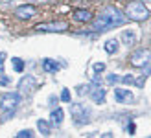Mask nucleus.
Listing matches in <instances>:
<instances>
[{"label": "nucleus", "mask_w": 151, "mask_h": 138, "mask_svg": "<svg viewBox=\"0 0 151 138\" xmlns=\"http://www.w3.org/2000/svg\"><path fill=\"white\" fill-rule=\"evenodd\" d=\"M122 22H124V15L120 13L116 7L109 6V7H105V11L96 19V22H94V29H98V32H103V29L120 26Z\"/></svg>", "instance_id": "f257e3e1"}, {"label": "nucleus", "mask_w": 151, "mask_h": 138, "mask_svg": "<svg viewBox=\"0 0 151 138\" xmlns=\"http://www.w3.org/2000/svg\"><path fill=\"white\" fill-rule=\"evenodd\" d=\"M125 13L131 20H146L149 17V9L142 2H129L125 7Z\"/></svg>", "instance_id": "f03ea898"}, {"label": "nucleus", "mask_w": 151, "mask_h": 138, "mask_svg": "<svg viewBox=\"0 0 151 138\" xmlns=\"http://www.w3.org/2000/svg\"><path fill=\"white\" fill-rule=\"evenodd\" d=\"M20 103V94L19 92H7L0 99V109L2 111H15V107Z\"/></svg>", "instance_id": "7ed1b4c3"}, {"label": "nucleus", "mask_w": 151, "mask_h": 138, "mask_svg": "<svg viewBox=\"0 0 151 138\" xmlns=\"http://www.w3.org/2000/svg\"><path fill=\"white\" fill-rule=\"evenodd\" d=\"M70 112H72V116H74V120H76V124L83 125V124H87V121H88L90 111L87 109L85 105H72V107H70Z\"/></svg>", "instance_id": "20e7f679"}, {"label": "nucleus", "mask_w": 151, "mask_h": 138, "mask_svg": "<svg viewBox=\"0 0 151 138\" xmlns=\"http://www.w3.org/2000/svg\"><path fill=\"white\" fill-rule=\"evenodd\" d=\"M149 61H151V52H149V50H137V52L131 55V65L137 66V68L146 66Z\"/></svg>", "instance_id": "39448f33"}, {"label": "nucleus", "mask_w": 151, "mask_h": 138, "mask_svg": "<svg viewBox=\"0 0 151 138\" xmlns=\"http://www.w3.org/2000/svg\"><path fill=\"white\" fill-rule=\"evenodd\" d=\"M68 28L66 22H50V24H39L35 26V32H63Z\"/></svg>", "instance_id": "423d86ee"}, {"label": "nucleus", "mask_w": 151, "mask_h": 138, "mask_svg": "<svg viewBox=\"0 0 151 138\" xmlns=\"http://www.w3.org/2000/svg\"><path fill=\"white\" fill-rule=\"evenodd\" d=\"M98 83L100 81H94V85L88 87V94H90V98H92L96 103H103L105 101V90H103V87L98 85Z\"/></svg>", "instance_id": "0eeeda50"}, {"label": "nucleus", "mask_w": 151, "mask_h": 138, "mask_svg": "<svg viewBox=\"0 0 151 138\" xmlns=\"http://www.w3.org/2000/svg\"><path fill=\"white\" fill-rule=\"evenodd\" d=\"M35 6H32V4H26V6H20V7H17V11H15V15H17L19 19H32L33 15H35Z\"/></svg>", "instance_id": "6e6552de"}, {"label": "nucleus", "mask_w": 151, "mask_h": 138, "mask_svg": "<svg viewBox=\"0 0 151 138\" xmlns=\"http://www.w3.org/2000/svg\"><path fill=\"white\" fill-rule=\"evenodd\" d=\"M35 87V78L33 75H24L20 81H19V90L20 92H29V90H33Z\"/></svg>", "instance_id": "1a4fd4ad"}, {"label": "nucleus", "mask_w": 151, "mask_h": 138, "mask_svg": "<svg viewBox=\"0 0 151 138\" xmlns=\"http://www.w3.org/2000/svg\"><path fill=\"white\" fill-rule=\"evenodd\" d=\"M114 98H116V101H120V103H129V101H133L131 90H125V88H116L114 90Z\"/></svg>", "instance_id": "9d476101"}, {"label": "nucleus", "mask_w": 151, "mask_h": 138, "mask_svg": "<svg viewBox=\"0 0 151 138\" xmlns=\"http://www.w3.org/2000/svg\"><path fill=\"white\" fill-rule=\"evenodd\" d=\"M122 41L125 42V46H133L137 42V33H134V29H125V32H122Z\"/></svg>", "instance_id": "9b49d317"}, {"label": "nucleus", "mask_w": 151, "mask_h": 138, "mask_svg": "<svg viewBox=\"0 0 151 138\" xmlns=\"http://www.w3.org/2000/svg\"><path fill=\"white\" fill-rule=\"evenodd\" d=\"M74 19L78 22H88L92 19V13L87 11V9H78V11H74Z\"/></svg>", "instance_id": "f8f14e48"}, {"label": "nucleus", "mask_w": 151, "mask_h": 138, "mask_svg": "<svg viewBox=\"0 0 151 138\" xmlns=\"http://www.w3.org/2000/svg\"><path fill=\"white\" fill-rule=\"evenodd\" d=\"M63 118H65V112H63V109H55L54 112H52V116H50L52 124H54L55 127H59V125L63 124Z\"/></svg>", "instance_id": "ddd939ff"}, {"label": "nucleus", "mask_w": 151, "mask_h": 138, "mask_svg": "<svg viewBox=\"0 0 151 138\" xmlns=\"http://www.w3.org/2000/svg\"><path fill=\"white\" fill-rule=\"evenodd\" d=\"M42 68H44V72H57L59 65L55 63V61H52V59H44L42 61Z\"/></svg>", "instance_id": "4468645a"}, {"label": "nucleus", "mask_w": 151, "mask_h": 138, "mask_svg": "<svg viewBox=\"0 0 151 138\" xmlns=\"http://www.w3.org/2000/svg\"><path fill=\"white\" fill-rule=\"evenodd\" d=\"M105 52L107 53H116L118 52V41L116 39H109L105 42Z\"/></svg>", "instance_id": "2eb2a0df"}, {"label": "nucleus", "mask_w": 151, "mask_h": 138, "mask_svg": "<svg viewBox=\"0 0 151 138\" xmlns=\"http://www.w3.org/2000/svg\"><path fill=\"white\" fill-rule=\"evenodd\" d=\"M37 127H39V131H41L42 136H48L50 134V125H48L46 120H37Z\"/></svg>", "instance_id": "dca6fc26"}, {"label": "nucleus", "mask_w": 151, "mask_h": 138, "mask_svg": "<svg viewBox=\"0 0 151 138\" xmlns=\"http://www.w3.org/2000/svg\"><path fill=\"white\" fill-rule=\"evenodd\" d=\"M11 63H13V68H15L17 72H22V70H24V61H22V59L13 57V59H11Z\"/></svg>", "instance_id": "f3484780"}, {"label": "nucleus", "mask_w": 151, "mask_h": 138, "mask_svg": "<svg viewBox=\"0 0 151 138\" xmlns=\"http://www.w3.org/2000/svg\"><path fill=\"white\" fill-rule=\"evenodd\" d=\"M32 136H33V133L29 131V129H24V131H20L17 134V138H32Z\"/></svg>", "instance_id": "a211bd4d"}, {"label": "nucleus", "mask_w": 151, "mask_h": 138, "mask_svg": "<svg viewBox=\"0 0 151 138\" xmlns=\"http://www.w3.org/2000/svg\"><path fill=\"white\" fill-rule=\"evenodd\" d=\"M61 99H63V101H66V103L70 101V90H68V88H65V90L61 92Z\"/></svg>", "instance_id": "6ab92c4d"}, {"label": "nucleus", "mask_w": 151, "mask_h": 138, "mask_svg": "<svg viewBox=\"0 0 151 138\" xmlns=\"http://www.w3.org/2000/svg\"><path fill=\"white\" fill-rule=\"evenodd\" d=\"M120 81L125 83V85H131V83H134V78L133 75H124V78H120Z\"/></svg>", "instance_id": "aec40b11"}, {"label": "nucleus", "mask_w": 151, "mask_h": 138, "mask_svg": "<svg viewBox=\"0 0 151 138\" xmlns=\"http://www.w3.org/2000/svg\"><path fill=\"white\" fill-rule=\"evenodd\" d=\"M92 68H94V72H96V74H100V72H103V70H105V65H103V63H96Z\"/></svg>", "instance_id": "412c9836"}, {"label": "nucleus", "mask_w": 151, "mask_h": 138, "mask_svg": "<svg viewBox=\"0 0 151 138\" xmlns=\"http://www.w3.org/2000/svg\"><path fill=\"white\" fill-rule=\"evenodd\" d=\"M107 81L111 83V85H114V83H116V81H120V78H118V75H116V74H111V75H109V78H107Z\"/></svg>", "instance_id": "4be33fe9"}, {"label": "nucleus", "mask_w": 151, "mask_h": 138, "mask_svg": "<svg viewBox=\"0 0 151 138\" xmlns=\"http://www.w3.org/2000/svg\"><path fill=\"white\" fill-rule=\"evenodd\" d=\"M87 92H88V87H85V85H83V87H79V88H78V94H79V96H83V94H87Z\"/></svg>", "instance_id": "5701e85b"}, {"label": "nucleus", "mask_w": 151, "mask_h": 138, "mask_svg": "<svg viewBox=\"0 0 151 138\" xmlns=\"http://www.w3.org/2000/svg\"><path fill=\"white\" fill-rule=\"evenodd\" d=\"M0 85H9V78H4V79H0Z\"/></svg>", "instance_id": "b1692460"}, {"label": "nucleus", "mask_w": 151, "mask_h": 138, "mask_svg": "<svg viewBox=\"0 0 151 138\" xmlns=\"http://www.w3.org/2000/svg\"><path fill=\"white\" fill-rule=\"evenodd\" d=\"M7 55H6V53L4 52H0V65H4V59H6Z\"/></svg>", "instance_id": "393cba45"}, {"label": "nucleus", "mask_w": 151, "mask_h": 138, "mask_svg": "<svg viewBox=\"0 0 151 138\" xmlns=\"http://www.w3.org/2000/svg\"><path fill=\"white\" fill-rule=\"evenodd\" d=\"M0 75H4V65H0Z\"/></svg>", "instance_id": "a878e982"}]
</instances>
